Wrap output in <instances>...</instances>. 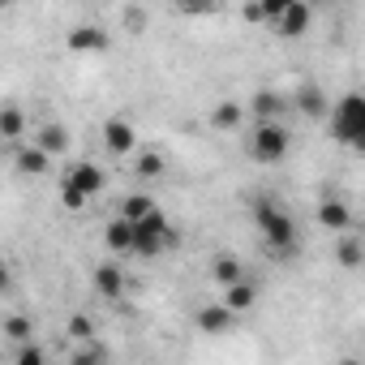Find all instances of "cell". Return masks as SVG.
Instances as JSON below:
<instances>
[{
	"instance_id": "cell-1",
	"label": "cell",
	"mask_w": 365,
	"mask_h": 365,
	"mask_svg": "<svg viewBox=\"0 0 365 365\" xmlns=\"http://www.w3.org/2000/svg\"><path fill=\"white\" fill-rule=\"evenodd\" d=\"M254 224H258V232H262V241H267V250L275 258H292L297 254V220L271 194L254 202Z\"/></svg>"
},
{
	"instance_id": "cell-2",
	"label": "cell",
	"mask_w": 365,
	"mask_h": 365,
	"mask_svg": "<svg viewBox=\"0 0 365 365\" xmlns=\"http://www.w3.org/2000/svg\"><path fill=\"white\" fill-rule=\"evenodd\" d=\"M331 138L348 150H365V95L348 91L339 103H331Z\"/></svg>"
},
{
	"instance_id": "cell-3",
	"label": "cell",
	"mask_w": 365,
	"mask_h": 365,
	"mask_svg": "<svg viewBox=\"0 0 365 365\" xmlns=\"http://www.w3.org/2000/svg\"><path fill=\"white\" fill-rule=\"evenodd\" d=\"M288 146H292V133H288L284 120H258L254 133H250L254 163H284L288 159Z\"/></svg>"
},
{
	"instance_id": "cell-4",
	"label": "cell",
	"mask_w": 365,
	"mask_h": 365,
	"mask_svg": "<svg viewBox=\"0 0 365 365\" xmlns=\"http://www.w3.org/2000/svg\"><path fill=\"white\" fill-rule=\"evenodd\" d=\"M172 245H176V232H172V224H168V215L159 207L133 224V254L138 258H155V254H163Z\"/></svg>"
},
{
	"instance_id": "cell-5",
	"label": "cell",
	"mask_w": 365,
	"mask_h": 365,
	"mask_svg": "<svg viewBox=\"0 0 365 365\" xmlns=\"http://www.w3.org/2000/svg\"><path fill=\"white\" fill-rule=\"evenodd\" d=\"M65 43H69V52H78V56H103V52L112 48V35H108L103 26L82 22V26H73V31L65 35Z\"/></svg>"
},
{
	"instance_id": "cell-6",
	"label": "cell",
	"mask_w": 365,
	"mask_h": 365,
	"mask_svg": "<svg viewBox=\"0 0 365 365\" xmlns=\"http://www.w3.org/2000/svg\"><path fill=\"white\" fill-rule=\"evenodd\" d=\"M61 185H73L78 194H86V198H95V194H103V185H108V176H103V168L95 163V159H78L69 172H65V180Z\"/></svg>"
},
{
	"instance_id": "cell-7",
	"label": "cell",
	"mask_w": 365,
	"mask_h": 365,
	"mask_svg": "<svg viewBox=\"0 0 365 365\" xmlns=\"http://www.w3.org/2000/svg\"><path fill=\"white\" fill-rule=\"evenodd\" d=\"M103 146H108V155H133V150H138L133 125H129L125 116H108V120H103Z\"/></svg>"
},
{
	"instance_id": "cell-8",
	"label": "cell",
	"mask_w": 365,
	"mask_h": 365,
	"mask_svg": "<svg viewBox=\"0 0 365 365\" xmlns=\"http://www.w3.org/2000/svg\"><path fill=\"white\" fill-rule=\"evenodd\" d=\"M309 22H314L309 5H305V0H297V5H288L271 26H275V35H284V39H301V35L309 31Z\"/></svg>"
},
{
	"instance_id": "cell-9",
	"label": "cell",
	"mask_w": 365,
	"mask_h": 365,
	"mask_svg": "<svg viewBox=\"0 0 365 365\" xmlns=\"http://www.w3.org/2000/svg\"><path fill=\"white\" fill-rule=\"evenodd\" d=\"M232 322H237V309L228 301H215V305L198 309V331H207V335H224V331H232Z\"/></svg>"
},
{
	"instance_id": "cell-10",
	"label": "cell",
	"mask_w": 365,
	"mask_h": 365,
	"mask_svg": "<svg viewBox=\"0 0 365 365\" xmlns=\"http://www.w3.org/2000/svg\"><path fill=\"white\" fill-rule=\"evenodd\" d=\"M297 112H305L309 120H327L331 116V103H327V95H322V86H314V82H305V86H297Z\"/></svg>"
},
{
	"instance_id": "cell-11",
	"label": "cell",
	"mask_w": 365,
	"mask_h": 365,
	"mask_svg": "<svg viewBox=\"0 0 365 365\" xmlns=\"http://www.w3.org/2000/svg\"><path fill=\"white\" fill-rule=\"evenodd\" d=\"M318 224H322L327 232H335V237H339V232H348V228H352V211H348L339 198H322V207H318Z\"/></svg>"
},
{
	"instance_id": "cell-12",
	"label": "cell",
	"mask_w": 365,
	"mask_h": 365,
	"mask_svg": "<svg viewBox=\"0 0 365 365\" xmlns=\"http://www.w3.org/2000/svg\"><path fill=\"white\" fill-rule=\"evenodd\" d=\"M103 245L112 254H133V220L116 215L112 224H103Z\"/></svg>"
},
{
	"instance_id": "cell-13",
	"label": "cell",
	"mask_w": 365,
	"mask_h": 365,
	"mask_svg": "<svg viewBox=\"0 0 365 365\" xmlns=\"http://www.w3.org/2000/svg\"><path fill=\"white\" fill-rule=\"evenodd\" d=\"M95 288H99V297L120 301V297H125V275H120V267H116V262H99V267H95Z\"/></svg>"
},
{
	"instance_id": "cell-14",
	"label": "cell",
	"mask_w": 365,
	"mask_h": 365,
	"mask_svg": "<svg viewBox=\"0 0 365 365\" xmlns=\"http://www.w3.org/2000/svg\"><path fill=\"white\" fill-rule=\"evenodd\" d=\"M335 262H339L344 271L365 267V241H356L352 232H339V241H335Z\"/></svg>"
},
{
	"instance_id": "cell-15",
	"label": "cell",
	"mask_w": 365,
	"mask_h": 365,
	"mask_svg": "<svg viewBox=\"0 0 365 365\" xmlns=\"http://www.w3.org/2000/svg\"><path fill=\"white\" fill-rule=\"evenodd\" d=\"M250 108H254L258 120H279L284 108H288V99H284L279 91H267V86H262V91H254V103H250Z\"/></svg>"
},
{
	"instance_id": "cell-16",
	"label": "cell",
	"mask_w": 365,
	"mask_h": 365,
	"mask_svg": "<svg viewBox=\"0 0 365 365\" xmlns=\"http://www.w3.org/2000/svg\"><path fill=\"white\" fill-rule=\"evenodd\" d=\"M48 163H52V155H48L39 142H35V146H22V150L14 155V168H18V172H26V176H43V172H48Z\"/></svg>"
},
{
	"instance_id": "cell-17",
	"label": "cell",
	"mask_w": 365,
	"mask_h": 365,
	"mask_svg": "<svg viewBox=\"0 0 365 365\" xmlns=\"http://www.w3.org/2000/svg\"><path fill=\"white\" fill-rule=\"evenodd\" d=\"M241 116H245V108L232 103V99H224V103L207 116V125H211L215 133H232V129H241Z\"/></svg>"
},
{
	"instance_id": "cell-18",
	"label": "cell",
	"mask_w": 365,
	"mask_h": 365,
	"mask_svg": "<svg viewBox=\"0 0 365 365\" xmlns=\"http://www.w3.org/2000/svg\"><path fill=\"white\" fill-rule=\"evenodd\" d=\"M211 275H215V284H237V279H245V267H241V258L237 254H215L211 258Z\"/></svg>"
},
{
	"instance_id": "cell-19",
	"label": "cell",
	"mask_w": 365,
	"mask_h": 365,
	"mask_svg": "<svg viewBox=\"0 0 365 365\" xmlns=\"http://www.w3.org/2000/svg\"><path fill=\"white\" fill-rule=\"evenodd\" d=\"M224 301H228L237 314H245V309H254V301H258V288H254L250 279H237V284H228V288H224Z\"/></svg>"
},
{
	"instance_id": "cell-20",
	"label": "cell",
	"mask_w": 365,
	"mask_h": 365,
	"mask_svg": "<svg viewBox=\"0 0 365 365\" xmlns=\"http://www.w3.org/2000/svg\"><path fill=\"white\" fill-rule=\"evenodd\" d=\"M35 142H39L48 155H65V150H69V133H65V125H39Z\"/></svg>"
},
{
	"instance_id": "cell-21",
	"label": "cell",
	"mask_w": 365,
	"mask_h": 365,
	"mask_svg": "<svg viewBox=\"0 0 365 365\" xmlns=\"http://www.w3.org/2000/svg\"><path fill=\"white\" fill-rule=\"evenodd\" d=\"M0 133H5L9 142L26 133V112H22L18 103H5V108H0Z\"/></svg>"
},
{
	"instance_id": "cell-22",
	"label": "cell",
	"mask_w": 365,
	"mask_h": 365,
	"mask_svg": "<svg viewBox=\"0 0 365 365\" xmlns=\"http://www.w3.org/2000/svg\"><path fill=\"white\" fill-rule=\"evenodd\" d=\"M0 331H5V339H14V344H26V339H35V322H31L26 314H9L5 322H0Z\"/></svg>"
},
{
	"instance_id": "cell-23",
	"label": "cell",
	"mask_w": 365,
	"mask_h": 365,
	"mask_svg": "<svg viewBox=\"0 0 365 365\" xmlns=\"http://www.w3.org/2000/svg\"><path fill=\"white\" fill-rule=\"evenodd\" d=\"M150 211H155V202H150L146 194H129V198L120 202V215H125V220H133V224H138L142 215H150Z\"/></svg>"
},
{
	"instance_id": "cell-24",
	"label": "cell",
	"mask_w": 365,
	"mask_h": 365,
	"mask_svg": "<svg viewBox=\"0 0 365 365\" xmlns=\"http://www.w3.org/2000/svg\"><path fill=\"white\" fill-rule=\"evenodd\" d=\"M133 172H138V176H146V180H150V176H163V155L142 150V155L133 159Z\"/></svg>"
},
{
	"instance_id": "cell-25",
	"label": "cell",
	"mask_w": 365,
	"mask_h": 365,
	"mask_svg": "<svg viewBox=\"0 0 365 365\" xmlns=\"http://www.w3.org/2000/svg\"><path fill=\"white\" fill-rule=\"evenodd\" d=\"M14 361H18V365H43L48 356H43V348H39L35 339H26V344L18 348V356H14Z\"/></svg>"
},
{
	"instance_id": "cell-26",
	"label": "cell",
	"mask_w": 365,
	"mask_h": 365,
	"mask_svg": "<svg viewBox=\"0 0 365 365\" xmlns=\"http://www.w3.org/2000/svg\"><path fill=\"white\" fill-rule=\"evenodd\" d=\"M65 331H69V335H73V339H91V335H95V322H91V318H86V314H73V318H69V327H65Z\"/></svg>"
},
{
	"instance_id": "cell-27",
	"label": "cell",
	"mask_w": 365,
	"mask_h": 365,
	"mask_svg": "<svg viewBox=\"0 0 365 365\" xmlns=\"http://www.w3.org/2000/svg\"><path fill=\"white\" fill-rule=\"evenodd\" d=\"M172 5H176L180 14H211L220 0H172Z\"/></svg>"
},
{
	"instance_id": "cell-28",
	"label": "cell",
	"mask_w": 365,
	"mask_h": 365,
	"mask_svg": "<svg viewBox=\"0 0 365 365\" xmlns=\"http://www.w3.org/2000/svg\"><path fill=\"white\" fill-rule=\"evenodd\" d=\"M288 5H297V0H262V14H267V26H271V22H275V18H279V14H284Z\"/></svg>"
},
{
	"instance_id": "cell-29",
	"label": "cell",
	"mask_w": 365,
	"mask_h": 365,
	"mask_svg": "<svg viewBox=\"0 0 365 365\" xmlns=\"http://www.w3.org/2000/svg\"><path fill=\"white\" fill-rule=\"evenodd\" d=\"M125 26H129L133 35H142V31H146V9H125Z\"/></svg>"
},
{
	"instance_id": "cell-30",
	"label": "cell",
	"mask_w": 365,
	"mask_h": 365,
	"mask_svg": "<svg viewBox=\"0 0 365 365\" xmlns=\"http://www.w3.org/2000/svg\"><path fill=\"white\" fill-rule=\"evenodd\" d=\"M103 356H108V348H103V344H95V348H82V352L73 356V365H86V361H103Z\"/></svg>"
},
{
	"instance_id": "cell-31",
	"label": "cell",
	"mask_w": 365,
	"mask_h": 365,
	"mask_svg": "<svg viewBox=\"0 0 365 365\" xmlns=\"http://www.w3.org/2000/svg\"><path fill=\"white\" fill-rule=\"evenodd\" d=\"M245 22H250V26H262V22H267V14H262V0L245 5Z\"/></svg>"
}]
</instances>
